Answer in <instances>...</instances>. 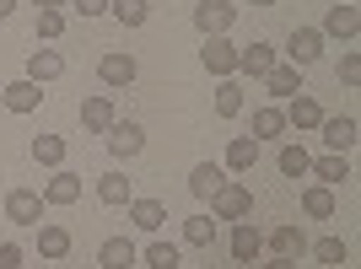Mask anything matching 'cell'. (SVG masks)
Wrapping results in <instances>:
<instances>
[{
  "instance_id": "1",
  "label": "cell",
  "mask_w": 361,
  "mask_h": 269,
  "mask_svg": "<svg viewBox=\"0 0 361 269\" xmlns=\"http://www.w3.org/2000/svg\"><path fill=\"white\" fill-rule=\"evenodd\" d=\"M211 215L216 221H248L254 215V189L248 183H221L211 194Z\"/></svg>"
},
{
  "instance_id": "2",
  "label": "cell",
  "mask_w": 361,
  "mask_h": 269,
  "mask_svg": "<svg viewBox=\"0 0 361 269\" xmlns=\"http://www.w3.org/2000/svg\"><path fill=\"white\" fill-rule=\"evenodd\" d=\"M232 22H238V6H226V0H200L195 6V27L205 32V38H226Z\"/></svg>"
},
{
  "instance_id": "3",
  "label": "cell",
  "mask_w": 361,
  "mask_h": 269,
  "mask_svg": "<svg viewBox=\"0 0 361 269\" xmlns=\"http://www.w3.org/2000/svg\"><path fill=\"white\" fill-rule=\"evenodd\" d=\"M44 194H38V189H11V194H6V221L11 226H38L44 221Z\"/></svg>"
},
{
  "instance_id": "4",
  "label": "cell",
  "mask_w": 361,
  "mask_h": 269,
  "mask_svg": "<svg viewBox=\"0 0 361 269\" xmlns=\"http://www.w3.org/2000/svg\"><path fill=\"white\" fill-rule=\"evenodd\" d=\"M318 54H324V32H318V27H291V38H286V65L307 70V65H318Z\"/></svg>"
},
{
  "instance_id": "5",
  "label": "cell",
  "mask_w": 361,
  "mask_h": 269,
  "mask_svg": "<svg viewBox=\"0 0 361 269\" xmlns=\"http://www.w3.org/2000/svg\"><path fill=\"white\" fill-rule=\"evenodd\" d=\"M135 75H140V65H135V54H119V49H108L103 60H97V81L103 87H135Z\"/></svg>"
},
{
  "instance_id": "6",
  "label": "cell",
  "mask_w": 361,
  "mask_h": 269,
  "mask_svg": "<svg viewBox=\"0 0 361 269\" xmlns=\"http://www.w3.org/2000/svg\"><path fill=\"white\" fill-rule=\"evenodd\" d=\"M108 151H114L119 162L140 156V151H146V130H140L135 119H114V130H108Z\"/></svg>"
},
{
  "instance_id": "7",
  "label": "cell",
  "mask_w": 361,
  "mask_h": 269,
  "mask_svg": "<svg viewBox=\"0 0 361 269\" xmlns=\"http://www.w3.org/2000/svg\"><path fill=\"white\" fill-rule=\"evenodd\" d=\"M200 65H205L216 81H226V75H238V49L226 44V38H205V49H200Z\"/></svg>"
},
{
  "instance_id": "8",
  "label": "cell",
  "mask_w": 361,
  "mask_h": 269,
  "mask_svg": "<svg viewBox=\"0 0 361 269\" xmlns=\"http://www.w3.org/2000/svg\"><path fill=\"white\" fill-rule=\"evenodd\" d=\"M318 130H324V146H329V151H340V156H345V151L361 140V124L350 119V113H334V119L324 113V124H318Z\"/></svg>"
},
{
  "instance_id": "9",
  "label": "cell",
  "mask_w": 361,
  "mask_h": 269,
  "mask_svg": "<svg viewBox=\"0 0 361 269\" xmlns=\"http://www.w3.org/2000/svg\"><path fill=\"white\" fill-rule=\"evenodd\" d=\"M259 254H264V232L254 221H232V258L238 264H259Z\"/></svg>"
},
{
  "instance_id": "10",
  "label": "cell",
  "mask_w": 361,
  "mask_h": 269,
  "mask_svg": "<svg viewBox=\"0 0 361 269\" xmlns=\"http://www.w3.org/2000/svg\"><path fill=\"white\" fill-rule=\"evenodd\" d=\"M270 65H281V60H275V49L264 44V38H254L248 49H238V75H254V81H264V75H270Z\"/></svg>"
},
{
  "instance_id": "11",
  "label": "cell",
  "mask_w": 361,
  "mask_h": 269,
  "mask_svg": "<svg viewBox=\"0 0 361 269\" xmlns=\"http://www.w3.org/2000/svg\"><path fill=\"white\" fill-rule=\"evenodd\" d=\"M281 113H286V130H318V124H324V108H318L307 92L286 97V108H281Z\"/></svg>"
},
{
  "instance_id": "12",
  "label": "cell",
  "mask_w": 361,
  "mask_h": 269,
  "mask_svg": "<svg viewBox=\"0 0 361 269\" xmlns=\"http://www.w3.org/2000/svg\"><path fill=\"white\" fill-rule=\"evenodd\" d=\"M135 264H140V248L130 237H108L97 248V269H135Z\"/></svg>"
},
{
  "instance_id": "13",
  "label": "cell",
  "mask_w": 361,
  "mask_h": 269,
  "mask_svg": "<svg viewBox=\"0 0 361 269\" xmlns=\"http://www.w3.org/2000/svg\"><path fill=\"white\" fill-rule=\"evenodd\" d=\"M38 97H44V92H38V81H27V75L0 87V103L11 108V113H32V108H38Z\"/></svg>"
},
{
  "instance_id": "14",
  "label": "cell",
  "mask_w": 361,
  "mask_h": 269,
  "mask_svg": "<svg viewBox=\"0 0 361 269\" xmlns=\"http://www.w3.org/2000/svg\"><path fill=\"white\" fill-rule=\"evenodd\" d=\"M124 210H130V221H135L146 237H157V232H162V221H167V205H162V199H130Z\"/></svg>"
},
{
  "instance_id": "15",
  "label": "cell",
  "mask_w": 361,
  "mask_h": 269,
  "mask_svg": "<svg viewBox=\"0 0 361 269\" xmlns=\"http://www.w3.org/2000/svg\"><path fill=\"white\" fill-rule=\"evenodd\" d=\"M54 75H65V54L60 49H32L27 54V81L44 87V81H54Z\"/></svg>"
},
{
  "instance_id": "16",
  "label": "cell",
  "mask_w": 361,
  "mask_h": 269,
  "mask_svg": "<svg viewBox=\"0 0 361 269\" xmlns=\"http://www.w3.org/2000/svg\"><path fill=\"white\" fill-rule=\"evenodd\" d=\"M264 248H270L275 258H302L307 254V237H302V226H275L270 237H264Z\"/></svg>"
},
{
  "instance_id": "17",
  "label": "cell",
  "mask_w": 361,
  "mask_h": 269,
  "mask_svg": "<svg viewBox=\"0 0 361 269\" xmlns=\"http://www.w3.org/2000/svg\"><path fill=\"white\" fill-rule=\"evenodd\" d=\"M324 38H356L361 32V11L356 6H329V16H324Z\"/></svg>"
},
{
  "instance_id": "18",
  "label": "cell",
  "mask_w": 361,
  "mask_h": 269,
  "mask_svg": "<svg viewBox=\"0 0 361 269\" xmlns=\"http://www.w3.org/2000/svg\"><path fill=\"white\" fill-rule=\"evenodd\" d=\"M114 119H119V113H114L108 97H87V103H81V130H87V134H108Z\"/></svg>"
},
{
  "instance_id": "19",
  "label": "cell",
  "mask_w": 361,
  "mask_h": 269,
  "mask_svg": "<svg viewBox=\"0 0 361 269\" xmlns=\"http://www.w3.org/2000/svg\"><path fill=\"white\" fill-rule=\"evenodd\" d=\"M75 199H81V178L65 173V167H54V178L44 183V205H75Z\"/></svg>"
},
{
  "instance_id": "20",
  "label": "cell",
  "mask_w": 361,
  "mask_h": 269,
  "mask_svg": "<svg viewBox=\"0 0 361 269\" xmlns=\"http://www.w3.org/2000/svg\"><path fill=\"white\" fill-rule=\"evenodd\" d=\"M302 215H307V221H334V189L307 183V189H302Z\"/></svg>"
},
{
  "instance_id": "21",
  "label": "cell",
  "mask_w": 361,
  "mask_h": 269,
  "mask_svg": "<svg viewBox=\"0 0 361 269\" xmlns=\"http://www.w3.org/2000/svg\"><path fill=\"white\" fill-rule=\"evenodd\" d=\"M307 173H313L324 189H334V183H345V178H350V162L340 156V151H324L318 162H307Z\"/></svg>"
},
{
  "instance_id": "22",
  "label": "cell",
  "mask_w": 361,
  "mask_h": 269,
  "mask_svg": "<svg viewBox=\"0 0 361 269\" xmlns=\"http://www.w3.org/2000/svg\"><path fill=\"white\" fill-rule=\"evenodd\" d=\"M254 162H259V140L254 134H232L226 140V167L232 173H254Z\"/></svg>"
},
{
  "instance_id": "23",
  "label": "cell",
  "mask_w": 361,
  "mask_h": 269,
  "mask_svg": "<svg viewBox=\"0 0 361 269\" xmlns=\"http://www.w3.org/2000/svg\"><path fill=\"white\" fill-rule=\"evenodd\" d=\"M97 199H103V205H130V199H135V178L103 173V178H97Z\"/></svg>"
},
{
  "instance_id": "24",
  "label": "cell",
  "mask_w": 361,
  "mask_h": 269,
  "mask_svg": "<svg viewBox=\"0 0 361 269\" xmlns=\"http://www.w3.org/2000/svg\"><path fill=\"white\" fill-rule=\"evenodd\" d=\"M264 92H270V97H297V92H302V70H297V65H270Z\"/></svg>"
},
{
  "instance_id": "25",
  "label": "cell",
  "mask_w": 361,
  "mask_h": 269,
  "mask_svg": "<svg viewBox=\"0 0 361 269\" xmlns=\"http://www.w3.org/2000/svg\"><path fill=\"white\" fill-rule=\"evenodd\" d=\"M221 183H226V173H221V167H216V162H200L195 173H189V194H195V199H211L216 189H221Z\"/></svg>"
},
{
  "instance_id": "26",
  "label": "cell",
  "mask_w": 361,
  "mask_h": 269,
  "mask_svg": "<svg viewBox=\"0 0 361 269\" xmlns=\"http://www.w3.org/2000/svg\"><path fill=\"white\" fill-rule=\"evenodd\" d=\"M38 254H44V258H65V254H71V232L54 226V221H44V226H38Z\"/></svg>"
},
{
  "instance_id": "27",
  "label": "cell",
  "mask_w": 361,
  "mask_h": 269,
  "mask_svg": "<svg viewBox=\"0 0 361 269\" xmlns=\"http://www.w3.org/2000/svg\"><path fill=\"white\" fill-rule=\"evenodd\" d=\"M32 162L38 167H65V140L60 134H32Z\"/></svg>"
},
{
  "instance_id": "28",
  "label": "cell",
  "mask_w": 361,
  "mask_h": 269,
  "mask_svg": "<svg viewBox=\"0 0 361 269\" xmlns=\"http://www.w3.org/2000/svg\"><path fill=\"white\" fill-rule=\"evenodd\" d=\"M281 134H286V113H281V108H259L254 113V140H281Z\"/></svg>"
},
{
  "instance_id": "29",
  "label": "cell",
  "mask_w": 361,
  "mask_h": 269,
  "mask_svg": "<svg viewBox=\"0 0 361 269\" xmlns=\"http://www.w3.org/2000/svg\"><path fill=\"white\" fill-rule=\"evenodd\" d=\"M108 16H114V22H124V27H146L151 6H146V0H108Z\"/></svg>"
},
{
  "instance_id": "30",
  "label": "cell",
  "mask_w": 361,
  "mask_h": 269,
  "mask_svg": "<svg viewBox=\"0 0 361 269\" xmlns=\"http://www.w3.org/2000/svg\"><path fill=\"white\" fill-rule=\"evenodd\" d=\"M183 242H189V248H211L216 242V215H189V221H183Z\"/></svg>"
},
{
  "instance_id": "31",
  "label": "cell",
  "mask_w": 361,
  "mask_h": 269,
  "mask_svg": "<svg viewBox=\"0 0 361 269\" xmlns=\"http://www.w3.org/2000/svg\"><path fill=\"white\" fill-rule=\"evenodd\" d=\"M216 113H221V119H238V113H243V87L232 81V75L216 87Z\"/></svg>"
},
{
  "instance_id": "32",
  "label": "cell",
  "mask_w": 361,
  "mask_h": 269,
  "mask_svg": "<svg viewBox=\"0 0 361 269\" xmlns=\"http://www.w3.org/2000/svg\"><path fill=\"white\" fill-rule=\"evenodd\" d=\"M140 258H146V269H178V248L173 242H146Z\"/></svg>"
},
{
  "instance_id": "33",
  "label": "cell",
  "mask_w": 361,
  "mask_h": 269,
  "mask_svg": "<svg viewBox=\"0 0 361 269\" xmlns=\"http://www.w3.org/2000/svg\"><path fill=\"white\" fill-rule=\"evenodd\" d=\"M307 162H313V156L302 151V140L297 146H281V173H286V178H307Z\"/></svg>"
},
{
  "instance_id": "34",
  "label": "cell",
  "mask_w": 361,
  "mask_h": 269,
  "mask_svg": "<svg viewBox=\"0 0 361 269\" xmlns=\"http://www.w3.org/2000/svg\"><path fill=\"white\" fill-rule=\"evenodd\" d=\"M307 248H313L318 264H345V242L340 237H318V242H307Z\"/></svg>"
},
{
  "instance_id": "35",
  "label": "cell",
  "mask_w": 361,
  "mask_h": 269,
  "mask_svg": "<svg viewBox=\"0 0 361 269\" xmlns=\"http://www.w3.org/2000/svg\"><path fill=\"white\" fill-rule=\"evenodd\" d=\"M65 32V11H38V38H60Z\"/></svg>"
},
{
  "instance_id": "36",
  "label": "cell",
  "mask_w": 361,
  "mask_h": 269,
  "mask_svg": "<svg viewBox=\"0 0 361 269\" xmlns=\"http://www.w3.org/2000/svg\"><path fill=\"white\" fill-rule=\"evenodd\" d=\"M340 81H345V87L361 81V54H345V60H340Z\"/></svg>"
},
{
  "instance_id": "37",
  "label": "cell",
  "mask_w": 361,
  "mask_h": 269,
  "mask_svg": "<svg viewBox=\"0 0 361 269\" xmlns=\"http://www.w3.org/2000/svg\"><path fill=\"white\" fill-rule=\"evenodd\" d=\"M0 269H22V242H0Z\"/></svg>"
},
{
  "instance_id": "38",
  "label": "cell",
  "mask_w": 361,
  "mask_h": 269,
  "mask_svg": "<svg viewBox=\"0 0 361 269\" xmlns=\"http://www.w3.org/2000/svg\"><path fill=\"white\" fill-rule=\"evenodd\" d=\"M71 6H75L81 16H103V11H108V0H71Z\"/></svg>"
},
{
  "instance_id": "39",
  "label": "cell",
  "mask_w": 361,
  "mask_h": 269,
  "mask_svg": "<svg viewBox=\"0 0 361 269\" xmlns=\"http://www.w3.org/2000/svg\"><path fill=\"white\" fill-rule=\"evenodd\" d=\"M259 269H297V258H270V264H259Z\"/></svg>"
},
{
  "instance_id": "40",
  "label": "cell",
  "mask_w": 361,
  "mask_h": 269,
  "mask_svg": "<svg viewBox=\"0 0 361 269\" xmlns=\"http://www.w3.org/2000/svg\"><path fill=\"white\" fill-rule=\"evenodd\" d=\"M32 6H38V11H60L65 0H32Z\"/></svg>"
},
{
  "instance_id": "41",
  "label": "cell",
  "mask_w": 361,
  "mask_h": 269,
  "mask_svg": "<svg viewBox=\"0 0 361 269\" xmlns=\"http://www.w3.org/2000/svg\"><path fill=\"white\" fill-rule=\"evenodd\" d=\"M11 11H16V0H0V22H6Z\"/></svg>"
},
{
  "instance_id": "42",
  "label": "cell",
  "mask_w": 361,
  "mask_h": 269,
  "mask_svg": "<svg viewBox=\"0 0 361 269\" xmlns=\"http://www.w3.org/2000/svg\"><path fill=\"white\" fill-rule=\"evenodd\" d=\"M248 6H281V0H248Z\"/></svg>"
},
{
  "instance_id": "43",
  "label": "cell",
  "mask_w": 361,
  "mask_h": 269,
  "mask_svg": "<svg viewBox=\"0 0 361 269\" xmlns=\"http://www.w3.org/2000/svg\"><path fill=\"white\" fill-rule=\"evenodd\" d=\"M87 269H97V264H87Z\"/></svg>"
},
{
  "instance_id": "44",
  "label": "cell",
  "mask_w": 361,
  "mask_h": 269,
  "mask_svg": "<svg viewBox=\"0 0 361 269\" xmlns=\"http://www.w3.org/2000/svg\"><path fill=\"white\" fill-rule=\"evenodd\" d=\"M0 87H6V81H0Z\"/></svg>"
}]
</instances>
